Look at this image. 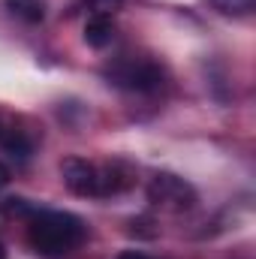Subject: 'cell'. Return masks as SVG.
I'll use <instances>...</instances> for the list:
<instances>
[{
  "label": "cell",
  "mask_w": 256,
  "mask_h": 259,
  "mask_svg": "<svg viewBox=\"0 0 256 259\" xmlns=\"http://www.w3.org/2000/svg\"><path fill=\"white\" fill-rule=\"evenodd\" d=\"M27 238H30V247L39 253V256H64L72 247L81 244L84 238V223L69 214V211H49V208H39L30 220H27Z\"/></svg>",
  "instance_id": "6da1fadb"
},
{
  "label": "cell",
  "mask_w": 256,
  "mask_h": 259,
  "mask_svg": "<svg viewBox=\"0 0 256 259\" xmlns=\"http://www.w3.org/2000/svg\"><path fill=\"white\" fill-rule=\"evenodd\" d=\"M106 78L115 84V88H124V91H136V94H151V91H160L163 88V69L148 61V58H121L112 66H106Z\"/></svg>",
  "instance_id": "7a4b0ae2"
},
{
  "label": "cell",
  "mask_w": 256,
  "mask_h": 259,
  "mask_svg": "<svg viewBox=\"0 0 256 259\" xmlns=\"http://www.w3.org/2000/svg\"><path fill=\"white\" fill-rule=\"evenodd\" d=\"M148 202L154 208H160V211L178 214V211H190L193 205H196V190L184 178H178L172 172H160L148 184Z\"/></svg>",
  "instance_id": "3957f363"
},
{
  "label": "cell",
  "mask_w": 256,
  "mask_h": 259,
  "mask_svg": "<svg viewBox=\"0 0 256 259\" xmlns=\"http://www.w3.org/2000/svg\"><path fill=\"white\" fill-rule=\"evenodd\" d=\"M61 175L64 184L78 196H97V166L78 157H69L61 163Z\"/></svg>",
  "instance_id": "277c9868"
},
{
  "label": "cell",
  "mask_w": 256,
  "mask_h": 259,
  "mask_svg": "<svg viewBox=\"0 0 256 259\" xmlns=\"http://www.w3.org/2000/svg\"><path fill=\"white\" fill-rule=\"evenodd\" d=\"M112 39H115L112 18L109 15H91L84 24V42L91 49H106V46H112Z\"/></svg>",
  "instance_id": "5b68a950"
},
{
  "label": "cell",
  "mask_w": 256,
  "mask_h": 259,
  "mask_svg": "<svg viewBox=\"0 0 256 259\" xmlns=\"http://www.w3.org/2000/svg\"><path fill=\"white\" fill-rule=\"evenodd\" d=\"M3 3L15 18H21L27 24H39L46 18V0H3Z\"/></svg>",
  "instance_id": "8992f818"
},
{
  "label": "cell",
  "mask_w": 256,
  "mask_h": 259,
  "mask_svg": "<svg viewBox=\"0 0 256 259\" xmlns=\"http://www.w3.org/2000/svg\"><path fill=\"white\" fill-rule=\"evenodd\" d=\"M0 145H3V151H6L9 157H18V160H27L30 151H33L21 130H3V133H0Z\"/></svg>",
  "instance_id": "52a82bcc"
},
{
  "label": "cell",
  "mask_w": 256,
  "mask_h": 259,
  "mask_svg": "<svg viewBox=\"0 0 256 259\" xmlns=\"http://www.w3.org/2000/svg\"><path fill=\"white\" fill-rule=\"evenodd\" d=\"M36 211H39V205H33V202H27V199H21V196H9V199H3V214H9V217L30 220Z\"/></svg>",
  "instance_id": "ba28073f"
},
{
  "label": "cell",
  "mask_w": 256,
  "mask_h": 259,
  "mask_svg": "<svg viewBox=\"0 0 256 259\" xmlns=\"http://www.w3.org/2000/svg\"><path fill=\"white\" fill-rule=\"evenodd\" d=\"M211 6L223 15H247L256 6V0H211Z\"/></svg>",
  "instance_id": "9c48e42d"
},
{
  "label": "cell",
  "mask_w": 256,
  "mask_h": 259,
  "mask_svg": "<svg viewBox=\"0 0 256 259\" xmlns=\"http://www.w3.org/2000/svg\"><path fill=\"white\" fill-rule=\"evenodd\" d=\"M84 3L94 9V15H112L115 9L124 6V0H84Z\"/></svg>",
  "instance_id": "30bf717a"
},
{
  "label": "cell",
  "mask_w": 256,
  "mask_h": 259,
  "mask_svg": "<svg viewBox=\"0 0 256 259\" xmlns=\"http://www.w3.org/2000/svg\"><path fill=\"white\" fill-rule=\"evenodd\" d=\"M6 184H9V169L0 163V187H6Z\"/></svg>",
  "instance_id": "8fae6325"
},
{
  "label": "cell",
  "mask_w": 256,
  "mask_h": 259,
  "mask_svg": "<svg viewBox=\"0 0 256 259\" xmlns=\"http://www.w3.org/2000/svg\"><path fill=\"white\" fill-rule=\"evenodd\" d=\"M118 259H148L145 253H136V250H130V253H121Z\"/></svg>",
  "instance_id": "7c38bea8"
},
{
  "label": "cell",
  "mask_w": 256,
  "mask_h": 259,
  "mask_svg": "<svg viewBox=\"0 0 256 259\" xmlns=\"http://www.w3.org/2000/svg\"><path fill=\"white\" fill-rule=\"evenodd\" d=\"M0 259H6V247H3V241H0Z\"/></svg>",
  "instance_id": "4fadbf2b"
},
{
  "label": "cell",
  "mask_w": 256,
  "mask_h": 259,
  "mask_svg": "<svg viewBox=\"0 0 256 259\" xmlns=\"http://www.w3.org/2000/svg\"><path fill=\"white\" fill-rule=\"evenodd\" d=\"M0 133H3V127H0Z\"/></svg>",
  "instance_id": "5bb4252c"
}]
</instances>
